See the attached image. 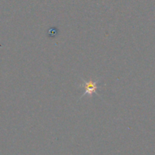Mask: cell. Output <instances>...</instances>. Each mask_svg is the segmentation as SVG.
Returning <instances> with one entry per match:
<instances>
[{"label":"cell","mask_w":155,"mask_h":155,"mask_svg":"<svg viewBox=\"0 0 155 155\" xmlns=\"http://www.w3.org/2000/svg\"><path fill=\"white\" fill-rule=\"evenodd\" d=\"M83 80V83L82 84H80V87L83 88V94L82 95V97H83L84 95H90L92 96L93 94H97V89L99 88V86H98V83L99 82V80H96V81H92V80H89V81H86L83 79H82Z\"/></svg>","instance_id":"1"}]
</instances>
